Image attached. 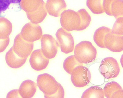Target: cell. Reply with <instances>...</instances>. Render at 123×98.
Listing matches in <instances>:
<instances>
[{"label":"cell","instance_id":"5","mask_svg":"<svg viewBox=\"0 0 123 98\" xmlns=\"http://www.w3.org/2000/svg\"><path fill=\"white\" fill-rule=\"evenodd\" d=\"M71 75V81L76 87H84L90 82L91 73L89 69L86 66L83 65L76 67L73 69Z\"/></svg>","mask_w":123,"mask_h":98},{"label":"cell","instance_id":"8","mask_svg":"<svg viewBox=\"0 0 123 98\" xmlns=\"http://www.w3.org/2000/svg\"><path fill=\"white\" fill-rule=\"evenodd\" d=\"M13 48L15 53L19 57L28 58L33 50L34 43L23 39L19 33L15 37Z\"/></svg>","mask_w":123,"mask_h":98},{"label":"cell","instance_id":"23","mask_svg":"<svg viewBox=\"0 0 123 98\" xmlns=\"http://www.w3.org/2000/svg\"><path fill=\"white\" fill-rule=\"evenodd\" d=\"M77 12L79 14L81 20V23L78 31H82L89 26L92 20L90 14L85 9H81Z\"/></svg>","mask_w":123,"mask_h":98},{"label":"cell","instance_id":"29","mask_svg":"<svg viewBox=\"0 0 123 98\" xmlns=\"http://www.w3.org/2000/svg\"><path fill=\"white\" fill-rule=\"evenodd\" d=\"M18 91V89H14L11 90L7 94V98H19L20 97Z\"/></svg>","mask_w":123,"mask_h":98},{"label":"cell","instance_id":"17","mask_svg":"<svg viewBox=\"0 0 123 98\" xmlns=\"http://www.w3.org/2000/svg\"><path fill=\"white\" fill-rule=\"evenodd\" d=\"M20 3L21 8L26 13L35 12L45 5L43 0H21Z\"/></svg>","mask_w":123,"mask_h":98},{"label":"cell","instance_id":"6","mask_svg":"<svg viewBox=\"0 0 123 98\" xmlns=\"http://www.w3.org/2000/svg\"><path fill=\"white\" fill-rule=\"evenodd\" d=\"M55 35L62 52L68 54L74 51L75 42L74 37L70 33L61 28L57 30Z\"/></svg>","mask_w":123,"mask_h":98},{"label":"cell","instance_id":"20","mask_svg":"<svg viewBox=\"0 0 123 98\" xmlns=\"http://www.w3.org/2000/svg\"><path fill=\"white\" fill-rule=\"evenodd\" d=\"M12 30V24L9 20L5 17H0V39L8 38Z\"/></svg>","mask_w":123,"mask_h":98},{"label":"cell","instance_id":"19","mask_svg":"<svg viewBox=\"0 0 123 98\" xmlns=\"http://www.w3.org/2000/svg\"><path fill=\"white\" fill-rule=\"evenodd\" d=\"M26 14L27 17L31 22L33 24H38L45 19L47 16V12L45 5L41 7L35 12L32 13H26Z\"/></svg>","mask_w":123,"mask_h":98},{"label":"cell","instance_id":"25","mask_svg":"<svg viewBox=\"0 0 123 98\" xmlns=\"http://www.w3.org/2000/svg\"><path fill=\"white\" fill-rule=\"evenodd\" d=\"M123 18L119 17L116 19L111 32L114 34L123 35Z\"/></svg>","mask_w":123,"mask_h":98},{"label":"cell","instance_id":"18","mask_svg":"<svg viewBox=\"0 0 123 98\" xmlns=\"http://www.w3.org/2000/svg\"><path fill=\"white\" fill-rule=\"evenodd\" d=\"M111 29L106 26H102L96 29L94 32L93 38L94 42L99 47L105 48L104 40L105 35L111 32Z\"/></svg>","mask_w":123,"mask_h":98},{"label":"cell","instance_id":"21","mask_svg":"<svg viewBox=\"0 0 123 98\" xmlns=\"http://www.w3.org/2000/svg\"><path fill=\"white\" fill-rule=\"evenodd\" d=\"M104 97V94L102 88L98 86H93L84 91L81 98H103Z\"/></svg>","mask_w":123,"mask_h":98},{"label":"cell","instance_id":"28","mask_svg":"<svg viewBox=\"0 0 123 98\" xmlns=\"http://www.w3.org/2000/svg\"><path fill=\"white\" fill-rule=\"evenodd\" d=\"M65 96L64 89L62 86L61 85L59 88L57 92L54 95L50 97V98H64Z\"/></svg>","mask_w":123,"mask_h":98},{"label":"cell","instance_id":"27","mask_svg":"<svg viewBox=\"0 0 123 98\" xmlns=\"http://www.w3.org/2000/svg\"><path fill=\"white\" fill-rule=\"evenodd\" d=\"M10 42L9 37L5 39H0V53L5 51L8 46Z\"/></svg>","mask_w":123,"mask_h":98},{"label":"cell","instance_id":"7","mask_svg":"<svg viewBox=\"0 0 123 98\" xmlns=\"http://www.w3.org/2000/svg\"><path fill=\"white\" fill-rule=\"evenodd\" d=\"M41 50L45 57L49 59L54 58L58 52V43L51 35L47 34L42 36L41 39Z\"/></svg>","mask_w":123,"mask_h":98},{"label":"cell","instance_id":"14","mask_svg":"<svg viewBox=\"0 0 123 98\" xmlns=\"http://www.w3.org/2000/svg\"><path fill=\"white\" fill-rule=\"evenodd\" d=\"M103 89L104 95L107 98H123V89L116 82L111 81L107 83Z\"/></svg>","mask_w":123,"mask_h":98},{"label":"cell","instance_id":"15","mask_svg":"<svg viewBox=\"0 0 123 98\" xmlns=\"http://www.w3.org/2000/svg\"><path fill=\"white\" fill-rule=\"evenodd\" d=\"M28 58H22L15 54L13 47L6 53L5 59L7 65L13 69L19 68L24 65Z\"/></svg>","mask_w":123,"mask_h":98},{"label":"cell","instance_id":"1","mask_svg":"<svg viewBox=\"0 0 123 98\" xmlns=\"http://www.w3.org/2000/svg\"><path fill=\"white\" fill-rule=\"evenodd\" d=\"M74 47V55L80 63L84 64L91 63L97 58V49L90 41H81L77 44Z\"/></svg>","mask_w":123,"mask_h":98},{"label":"cell","instance_id":"12","mask_svg":"<svg viewBox=\"0 0 123 98\" xmlns=\"http://www.w3.org/2000/svg\"><path fill=\"white\" fill-rule=\"evenodd\" d=\"M29 62L30 65L34 70H43L47 68L49 60L45 57L40 49L33 51L31 54Z\"/></svg>","mask_w":123,"mask_h":98},{"label":"cell","instance_id":"13","mask_svg":"<svg viewBox=\"0 0 123 98\" xmlns=\"http://www.w3.org/2000/svg\"><path fill=\"white\" fill-rule=\"evenodd\" d=\"M45 7L50 15L58 17L66 9L67 5L64 0H47Z\"/></svg>","mask_w":123,"mask_h":98},{"label":"cell","instance_id":"2","mask_svg":"<svg viewBox=\"0 0 123 98\" xmlns=\"http://www.w3.org/2000/svg\"><path fill=\"white\" fill-rule=\"evenodd\" d=\"M37 82L38 87L44 93L45 98H50L54 95L61 85L51 75L47 73L38 75Z\"/></svg>","mask_w":123,"mask_h":98},{"label":"cell","instance_id":"10","mask_svg":"<svg viewBox=\"0 0 123 98\" xmlns=\"http://www.w3.org/2000/svg\"><path fill=\"white\" fill-rule=\"evenodd\" d=\"M104 13L116 19L123 16V0H103L102 3Z\"/></svg>","mask_w":123,"mask_h":98},{"label":"cell","instance_id":"26","mask_svg":"<svg viewBox=\"0 0 123 98\" xmlns=\"http://www.w3.org/2000/svg\"><path fill=\"white\" fill-rule=\"evenodd\" d=\"M21 0H0V13L6 11L11 3H20Z\"/></svg>","mask_w":123,"mask_h":98},{"label":"cell","instance_id":"22","mask_svg":"<svg viewBox=\"0 0 123 98\" xmlns=\"http://www.w3.org/2000/svg\"><path fill=\"white\" fill-rule=\"evenodd\" d=\"M83 65V64L79 62L76 58L74 55L67 57L65 59L63 63V67L64 70L68 73L70 75L75 67Z\"/></svg>","mask_w":123,"mask_h":98},{"label":"cell","instance_id":"11","mask_svg":"<svg viewBox=\"0 0 123 98\" xmlns=\"http://www.w3.org/2000/svg\"><path fill=\"white\" fill-rule=\"evenodd\" d=\"M123 35L114 34L111 32L105 36L104 44L105 48L116 52H121L123 50Z\"/></svg>","mask_w":123,"mask_h":98},{"label":"cell","instance_id":"3","mask_svg":"<svg viewBox=\"0 0 123 98\" xmlns=\"http://www.w3.org/2000/svg\"><path fill=\"white\" fill-rule=\"evenodd\" d=\"M60 16L61 25L65 30L68 32L78 31L81 20L77 12L71 9L65 10Z\"/></svg>","mask_w":123,"mask_h":98},{"label":"cell","instance_id":"16","mask_svg":"<svg viewBox=\"0 0 123 98\" xmlns=\"http://www.w3.org/2000/svg\"><path fill=\"white\" fill-rule=\"evenodd\" d=\"M37 89V85L35 82L31 80H28L22 82L18 91L21 98H30L34 96Z\"/></svg>","mask_w":123,"mask_h":98},{"label":"cell","instance_id":"9","mask_svg":"<svg viewBox=\"0 0 123 98\" xmlns=\"http://www.w3.org/2000/svg\"><path fill=\"white\" fill-rule=\"evenodd\" d=\"M20 33L23 39L28 42L33 43L41 38L43 32L39 25L30 22L23 26Z\"/></svg>","mask_w":123,"mask_h":98},{"label":"cell","instance_id":"4","mask_svg":"<svg viewBox=\"0 0 123 98\" xmlns=\"http://www.w3.org/2000/svg\"><path fill=\"white\" fill-rule=\"evenodd\" d=\"M99 71L105 78L111 79L118 76L120 69L117 60L112 57H108L102 59Z\"/></svg>","mask_w":123,"mask_h":98},{"label":"cell","instance_id":"24","mask_svg":"<svg viewBox=\"0 0 123 98\" xmlns=\"http://www.w3.org/2000/svg\"><path fill=\"white\" fill-rule=\"evenodd\" d=\"M103 0H87L86 6L92 13L97 15L104 13L103 9Z\"/></svg>","mask_w":123,"mask_h":98}]
</instances>
